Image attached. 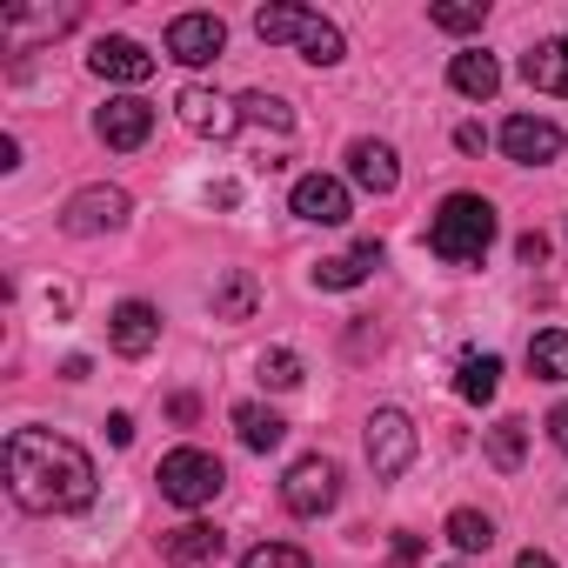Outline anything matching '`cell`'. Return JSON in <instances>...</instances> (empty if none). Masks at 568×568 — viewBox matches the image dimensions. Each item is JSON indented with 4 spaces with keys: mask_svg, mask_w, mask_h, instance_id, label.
Listing matches in <instances>:
<instances>
[{
    "mask_svg": "<svg viewBox=\"0 0 568 568\" xmlns=\"http://www.w3.org/2000/svg\"><path fill=\"white\" fill-rule=\"evenodd\" d=\"M8 488L28 515H81L94 501V455L54 428H21L8 442Z\"/></svg>",
    "mask_w": 568,
    "mask_h": 568,
    "instance_id": "1",
    "label": "cell"
},
{
    "mask_svg": "<svg viewBox=\"0 0 568 568\" xmlns=\"http://www.w3.org/2000/svg\"><path fill=\"white\" fill-rule=\"evenodd\" d=\"M495 207L481 201V194H448L442 207H435V221H428V247L448 261V267H475L488 247H495Z\"/></svg>",
    "mask_w": 568,
    "mask_h": 568,
    "instance_id": "2",
    "label": "cell"
},
{
    "mask_svg": "<svg viewBox=\"0 0 568 568\" xmlns=\"http://www.w3.org/2000/svg\"><path fill=\"white\" fill-rule=\"evenodd\" d=\"M254 34H261L267 48H302V61H315V68H335V61L348 54L342 28L322 21V14H308V8H261V14H254Z\"/></svg>",
    "mask_w": 568,
    "mask_h": 568,
    "instance_id": "3",
    "label": "cell"
},
{
    "mask_svg": "<svg viewBox=\"0 0 568 568\" xmlns=\"http://www.w3.org/2000/svg\"><path fill=\"white\" fill-rule=\"evenodd\" d=\"M154 481H161V495H168L174 508H207V501L227 488V468H221V455H207V448H174V455H161Z\"/></svg>",
    "mask_w": 568,
    "mask_h": 568,
    "instance_id": "4",
    "label": "cell"
},
{
    "mask_svg": "<svg viewBox=\"0 0 568 568\" xmlns=\"http://www.w3.org/2000/svg\"><path fill=\"white\" fill-rule=\"evenodd\" d=\"M335 501H342V468H335L328 455H302L288 475H281V508H288V515H302V521L328 515Z\"/></svg>",
    "mask_w": 568,
    "mask_h": 568,
    "instance_id": "5",
    "label": "cell"
},
{
    "mask_svg": "<svg viewBox=\"0 0 568 568\" xmlns=\"http://www.w3.org/2000/svg\"><path fill=\"white\" fill-rule=\"evenodd\" d=\"M408 462H415V422H408L402 408H375V415H368V468H375L382 481H395Z\"/></svg>",
    "mask_w": 568,
    "mask_h": 568,
    "instance_id": "6",
    "label": "cell"
},
{
    "mask_svg": "<svg viewBox=\"0 0 568 568\" xmlns=\"http://www.w3.org/2000/svg\"><path fill=\"white\" fill-rule=\"evenodd\" d=\"M561 148H568V134L541 114H508L501 121V154L521 161V168H548V161H561Z\"/></svg>",
    "mask_w": 568,
    "mask_h": 568,
    "instance_id": "7",
    "label": "cell"
},
{
    "mask_svg": "<svg viewBox=\"0 0 568 568\" xmlns=\"http://www.w3.org/2000/svg\"><path fill=\"white\" fill-rule=\"evenodd\" d=\"M221 48H227L221 14H174V21H168V54H174L181 68H207Z\"/></svg>",
    "mask_w": 568,
    "mask_h": 568,
    "instance_id": "8",
    "label": "cell"
},
{
    "mask_svg": "<svg viewBox=\"0 0 568 568\" xmlns=\"http://www.w3.org/2000/svg\"><path fill=\"white\" fill-rule=\"evenodd\" d=\"M121 221H128V194H121V187H81V194L61 207V227L81 234V241H88V234H114Z\"/></svg>",
    "mask_w": 568,
    "mask_h": 568,
    "instance_id": "9",
    "label": "cell"
},
{
    "mask_svg": "<svg viewBox=\"0 0 568 568\" xmlns=\"http://www.w3.org/2000/svg\"><path fill=\"white\" fill-rule=\"evenodd\" d=\"M94 134L108 141V148H121V154H134L148 134H154V108L141 101V94H114L101 114H94Z\"/></svg>",
    "mask_w": 568,
    "mask_h": 568,
    "instance_id": "10",
    "label": "cell"
},
{
    "mask_svg": "<svg viewBox=\"0 0 568 568\" xmlns=\"http://www.w3.org/2000/svg\"><path fill=\"white\" fill-rule=\"evenodd\" d=\"M288 207H295L302 221H315V227H342V221H348V181H335V174H302L295 194H288Z\"/></svg>",
    "mask_w": 568,
    "mask_h": 568,
    "instance_id": "11",
    "label": "cell"
},
{
    "mask_svg": "<svg viewBox=\"0 0 568 568\" xmlns=\"http://www.w3.org/2000/svg\"><path fill=\"white\" fill-rule=\"evenodd\" d=\"M88 68H94L101 81H128V88H141V81L154 74V54H148L141 41H128V34H101L94 54H88Z\"/></svg>",
    "mask_w": 568,
    "mask_h": 568,
    "instance_id": "12",
    "label": "cell"
},
{
    "mask_svg": "<svg viewBox=\"0 0 568 568\" xmlns=\"http://www.w3.org/2000/svg\"><path fill=\"white\" fill-rule=\"evenodd\" d=\"M382 267V241H362V247H348V254H328V261H315V288H328V295H348V288H362V281Z\"/></svg>",
    "mask_w": 568,
    "mask_h": 568,
    "instance_id": "13",
    "label": "cell"
},
{
    "mask_svg": "<svg viewBox=\"0 0 568 568\" xmlns=\"http://www.w3.org/2000/svg\"><path fill=\"white\" fill-rule=\"evenodd\" d=\"M174 114H181V128H194V134H214V141H227V134L241 128V114H234V108H227L214 88H181Z\"/></svg>",
    "mask_w": 568,
    "mask_h": 568,
    "instance_id": "14",
    "label": "cell"
},
{
    "mask_svg": "<svg viewBox=\"0 0 568 568\" xmlns=\"http://www.w3.org/2000/svg\"><path fill=\"white\" fill-rule=\"evenodd\" d=\"M108 342H114V355L141 362V355L161 342V315H154L148 302H121V308H114V322H108Z\"/></svg>",
    "mask_w": 568,
    "mask_h": 568,
    "instance_id": "15",
    "label": "cell"
},
{
    "mask_svg": "<svg viewBox=\"0 0 568 568\" xmlns=\"http://www.w3.org/2000/svg\"><path fill=\"white\" fill-rule=\"evenodd\" d=\"M348 181L368 187V194H395V187H402L395 148H388V141H355V148H348Z\"/></svg>",
    "mask_w": 568,
    "mask_h": 568,
    "instance_id": "16",
    "label": "cell"
},
{
    "mask_svg": "<svg viewBox=\"0 0 568 568\" xmlns=\"http://www.w3.org/2000/svg\"><path fill=\"white\" fill-rule=\"evenodd\" d=\"M221 548H227V535H221V528H207V521H181V528H168V535H161V561H174V568L214 561Z\"/></svg>",
    "mask_w": 568,
    "mask_h": 568,
    "instance_id": "17",
    "label": "cell"
},
{
    "mask_svg": "<svg viewBox=\"0 0 568 568\" xmlns=\"http://www.w3.org/2000/svg\"><path fill=\"white\" fill-rule=\"evenodd\" d=\"M521 81H528L535 94H561V101H568V34H555V41H541L535 54H521Z\"/></svg>",
    "mask_w": 568,
    "mask_h": 568,
    "instance_id": "18",
    "label": "cell"
},
{
    "mask_svg": "<svg viewBox=\"0 0 568 568\" xmlns=\"http://www.w3.org/2000/svg\"><path fill=\"white\" fill-rule=\"evenodd\" d=\"M448 88H455V94H468V101H488V94L501 88V68H495V54H481V48L455 54V61H448Z\"/></svg>",
    "mask_w": 568,
    "mask_h": 568,
    "instance_id": "19",
    "label": "cell"
},
{
    "mask_svg": "<svg viewBox=\"0 0 568 568\" xmlns=\"http://www.w3.org/2000/svg\"><path fill=\"white\" fill-rule=\"evenodd\" d=\"M495 388H501V355L468 348L462 368H455V395H462V402H495Z\"/></svg>",
    "mask_w": 568,
    "mask_h": 568,
    "instance_id": "20",
    "label": "cell"
},
{
    "mask_svg": "<svg viewBox=\"0 0 568 568\" xmlns=\"http://www.w3.org/2000/svg\"><path fill=\"white\" fill-rule=\"evenodd\" d=\"M234 428H241V448H254V455L281 448V435H288V422H281L274 408H261V402H241L234 408Z\"/></svg>",
    "mask_w": 568,
    "mask_h": 568,
    "instance_id": "21",
    "label": "cell"
},
{
    "mask_svg": "<svg viewBox=\"0 0 568 568\" xmlns=\"http://www.w3.org/2000/svg\"><path fill=\"white\" fill-rule=\"evenodd\" d=\"M528 375L535 382H568V328H541L528 342Z\"/></svg>",
    "mask_w": 568,
    "mask_h": 568,
    "instance_id": "22",
    "label": "cell"
},
{
    "mask_svg": "<svg viewBox=\"0 0 568 568\" xmlns=\"http://www.w3.org/2000/svg\"><path fill=\"white\" fill-rule=\"evenodd\" d=\"M521 455H528V422H521V415H501V422L488 428V462H495L501 475H515Z\"/></svg>",
    "mask_w": 568,
    "mask_h": 568,
    "instance_id": "23",
    "label": "cell"
},
{
    "mask_svg": "<svg viewBox=\"0 0 568 568\" xmlns=\"http://www.w3.org/2000/svg\"><path fill=\"white\" fill-rule=\"evenodd\" d=\"M448 541H455L462 555H488V548H495V521H488L481 508H455V515H448Z\"/></svg>",
    "mask_w": 568,
    "mask_h": 568,
    "instance_id": "24",
    "label": "cell"
},
{
    "mask_svg": "<svg viewBox=\"0 0 568 568\" xmlns=\"http://www.w3.org/2000/svg\"><path fill=\"white\" fill-rule=\"evenodd\" d=\"M254 315V274H227L221 288H214V322H247Z\"/></svg>",
    "mask_w": 568,
    "mask_h": 568,
    "instance_id": "25",
    "label": "cell"
},
{
    "mask_svg": "<svg viewBox=\"0 0 568 568\" xmlns=\"http://www.w3.org/2000/svg\"><path fill=\"white\" fill-rule=\"evenodd\" d=\"M81 14L74 8H54V14H8V21H0V34H8V41H34V34H61V28H74Z\"/></svg>",
    "mask_w": 568,
    "mask_h": 568,
    "instance_id": "26",
    "label": "cell"
},
{
    "mask_svg": "<svg viewBox=\"0 0 568 568\" xmlns=\"http://www.w3.org/2000/svg\"><path fill=\"white\" fill-rule=\"evenodd\" d=\"M241 568H315L295 541H261V548H247L241 555Z\"/></svg>",
    "mask_w": 568,
    "mask_h": 568,
    "instance_id": "27",
    "label": "cell"
},
{
    "mask_svg": "<svg viewBox=\"0 0 568 568\" xmlns=\"http://www.w3.org/2000/svg\"><path fill=\"white\" fill-rule=\"evenodd\" d=\"M261 382L267 388H302V355L295 348H267L261 355Z\"/></svg>",
    "mask_w": 568,
    "mask_h": 568,
    "instance_id": "28",
    "label": "cell"
},
{
    "mask_svg": "<svg viewBox=\"0 0 568 568\" xmlns=\"http://www.w3.org/2000/svg\"><path fill=\"white\" fill-rule=\"evenodd\" d=\"M241 121H267L274 134H288V128H295L288 101H274V94H241Z\"/></svg>",
    "mask_w": 568,
    "mask_h": 568,
    "instance_id": "29",
    "label": "cell"
},
{
    "mask_svg": "<svg viewBox=\"0 0 568 568\" xmlns=\"http://www.w3.org/2000/svg\"><path fill=\"white\" fill-rule=\"evenodd\" d=\"M428 21H435L442 34H475V28L488 21V8H481V0H468V8H428Z\"/></svg>",
    "mask_w": 568,
    "mask_h": 568,
    "instance_id": "30",
    "label": "cell"
},
{
    "mask_svg": "<svg viewBox=\"0 0 568 568\" xmlns=\"http://www.w3.org/2000/svg\"><path fill=\"white\" fill-rule=\"evenodd\" d=\"M515 254H521L528 267H541V261H548V241H541V234H521V241H515Z\"/></svg>",
    "mask_w": 568,
    "mask_h": 568,
    "instance_id": "31",
    "label": "cell"
},
{
    "mask_svg": "<svg viewBox=\"0 0 568 568\" xmlns=\"http://www.w3.org/2000/svg\"><path fill=\"white\" fill-rule=\"evenodd\" d=\"M548 442L568 455V402H561V408H548Z\"/></svg>",
    "mask_w": 568,
    "mask_h": 568,
    "instance_id": "32",
    "label": "cell"
},
{
    "mask_svg": "<svg viewBox=\"0 0 568 568\" xmlns=\"http://www.w3.org/2000/svg\"><path fill=\"white\" fill-rule=\"evenodd\" d=\"M455 148H462V154H481V148H488V134L468 121V128H455Z\"/></svg>",
    "mask_w": 568,
    "mask_h": 568,
    "instance_id": "33",
    "label": "cell"
},
{
    "mask_svg": "<svg viewBox=\"0 0 568 568\" xmlns=\"http://www.w3.org/2000/svg\"><path fill=\"white\" fill-rule=\"evenodd\" d=\"M168 415H174V422H181V428H187V422H194V415H201V402H194V395H174V402H168Z\"/></svg>",
    "mask_w": 568,
    "mask_h": 568,
    "instance_id": "34",
    "label": "cell"
},
{
    "mask_svg": "<svg viewBox=\"0 0 568 568\" xmlns=\"http://www.w3.org/2000/svg\"><path fill=\"white\" fill-rule=\"evenodd\" d=\"M108 435H114V448H128V442H134V415H114Z\"/></svg>",
    "mask_w": 568,
    "mask_h": 568,
    "instance_id": "35",
    "label": "cell"
},
{
    "mask_svg": "<svg viewBox=\"0 0 568 568\" xmlns=\"http://www.w3.org/2000/svg\"><path fill=\"white\" fill-rule=\"evenodd\" d=\"M415 555H422V541H415V535H402V541H395V568H415Z\"/></svg>",
    "mask_w": 568,
    "mask_h": 568,
    "instance_id": "36",
    "label": "cell"
},
{
    "mask_svg": "<svg viewBox=\"0 0 568 568\" xmlns=\"http://www.w3.org/2000/svg\"><path fill=\"white\" fill-rule=\"evenodd\" d=\"M515 568H555V555H541V548H521V555H515Z\"/></svg>",
    "mask_w": 568,
    "mask_h": 568,
    "instance_id": "37",
    "label": "cell"
}]
</instances>
